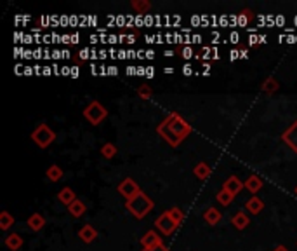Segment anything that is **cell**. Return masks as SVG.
<instances>
[{"instance_id":"1","label":"cell","mask_w":297,"mask_h":251,"mask_svg":"<svg viewBox=\"0 0 297 251\" xmlns=\"http://www.w3.org/2000/svg\"><path fill=\"white\" fill-rule=\"evenodd\" d=\"M153 206H155L153 204V201L146 196L145 192H143V190H141L137 196L132 197V199L125 201V208L129 209V213H131L132 216H136L137 220H143V218H145L146 215L153 209Z\"/></svg>"},{"instance_id":"26","label":"cell","mask_w":297,"mask_h":251,"mask_svg":"<svg viewBox=\"0 0 297 251\" xmlns=\"http://www.w3.org/2000/svg\"><path fill=\"white\" fill-rule=\"evenodd\" d=\"M101 155H103L104 159L112 161L116 155V146L113 145V143H104V145L101 146Z\"/></svg>"},{"instance_id":"20","label":"cell","mask_w":297,"mask_h":251,"mask_svg":"<svg viewBox=\"0 0 297 251\" xmlns=\"http://www.w3.org/2000/svg\"><path fill=\"white\" fill-rule=\"evenodd\" d=\"M85 211H87V206L83 204L82 201H79V199H77V201L71 202V204L68 206V213H70L73 218H80V216H83V215H85Z\"/></svg>"},{"instance_id":"22","label":"cell","mask_w":297,"mask_h":251,"mask_svg":"<svg viewBox=\"0 0 297 251\" xmlns=\"http://www.w3.org/2000/svg\"><path fill=\"white\" fill-rule=\"evenodd\" d=\"M46 176L49 181H59L63 178V167H59L58 164H52V166L47 167Z\"/></svg>"},{"instance_id":"18","label":"cell","mask_w":297,"mask_h":251,"mask_svg":"<svg viewBox=\"0 0 297 251\" xmlns=\"http://www.w3.org/2000/svg\"><path fill=\"white\" fill-rule=\"evenodd\" d=\"M278 89H280V82L275 77H268V79L261 84V91L266 92V94H275Z\"/></svg>"},{"instance_id":"29","label":"cell","mask_w":297,"mask_h":251,"mask_svg":"<svg viewBox=\"0 0 297 251\" xmlns=\"http://www.w3.org/2000/svg\"><path fill=\"white\" fill-rule=\"evenodd\" d=\"M141 251H170V250L162 243V244H158V246H153V248H143Z\"/></svg>"},{"instance_id":"14","label":"cell","mask_w":297,"mask_h":251,"mask_svg":"<svg viewBox=\"0 0 297 251\" xmlns=\"http://www.w3.org/2000/svg\"><path fill=\"white\" fill-rule=\"evenodd\" d=\"M58 199H59V202H63V204H65L66 208H68V206H70L71 202L77 201V194L73 192V188L65 187V188H61V190H59Z\"/></svg>"},{"instance_id":"17","label":"cell","mask_w":297,"mask_h":251,"mask_svg":"<svg viewBox=\"0 0 297 251\" xmlns=\"http://www.w3.org/2000/svg\"><path fill=\"white\" fill-rule=\"evenodd\" d=\"M28 227L33 230V232H40V230L46 227V218L42 216L40 213H33L32 216L28 218Z\"/></svg>"},{"instance_id":"15","label":"cell","mask_w":297,"mask_h":251,"mask_svg":"<svg viewBox=\"0 0 297 251\" xmlns=\"http://www.w3.org/2000/svg\"><path fill=\"white\" fill-rule=\"evenodd\" d=\"M231 223H233V227H235L236 230H244V229H247L248 223H250V218L247 216L245 211H238L235 216L231 218Z\"/></svg>"},{"instance_id":"12","label":"cell","mask_w":297,"mask_h":251,"mask_svg":"<svg viewBox=\"0 0 297 251\" xmlns=\"http://www.w3.org/2000/svg\"><path fill=\"white\" fill-rule=\"evenodd\" d=\"M244 185H245V188H247L248 192L252 194V196H256V194L259 192L261 188H263L264 183H263V180H261V178H259L257 175H250V176L247 178V180L244 181Z\"/></svg>"},{"instance_id":"3","label":"cell","mask_w":297,"mask_h":251,"mask_svg":"<svg viewBox=\"0 0 297 251\" xmlns=\"http://www.w3.org/2000/svg\"><path fill=\"white\" fill-rule=\"evenodd\" d=\"M32 140L38 148H47V146L52 145V142L56 140V133L50 129L46 122H42V124H38L37 127L33 129Z\"/></svg>"},{"instance_id":"8","label":"cell","mask_w":297,"mask_h":251,"mask_svg":"<svg viewBox=\"0 0 297 251\" xmlns=\"http://www.w3.org/2000/svg\"><path fill=\"white\" fill-rule=\"evenodd\" d=\"M281 140L294 154H297V121H294L287 129L281 133Z\"/></svg>"},{"instance_id":"11","label":"cell","mask_w":297,"mask_h":251,"mask_svg":"<svg viewBox=\"0 0 297 251\" xmlns=\"http://www.w3.org/2000/svg\"><path fill=\"white\" fill-rule=\"evenodd\" d=\"M162 244V237L155 232V230H148L143 237H141V246L143 248H153Z\"/></svg>"},{"instance_id":"23","label":"cell","mask_w":297,"mask_h":251,"mask_svg":"<svg viewBox=\"0 0 297 251\" xmlns=\"http://www.w3.org/2000/svg\"><path fill=\"white\" fill-rule=\"evenodd\" d=\"M131 5L137 14H145L151 9V2L149 0H132Z\"/></svg>"},{"instance_id":"30","label":"cell","mask_w":297,"mask_h":251,"mask_svg":"<svg viewBox=\"0 0 297 251\" xmlns=\"http://www.w3.org/2000/svg\"><path fill=\"white\" fill-rule=\"evenodd\" d=\"M273 251H289V248L283 246V244H278V246L275 248V250H273Z\"/></svg>"},{"instance_id":"25","label":"cell","mask_w":297,"mask_h":251,"mask_svg":"<svg viewBox=\"0 0 297 251\" xmlns=\"http://www.w3.org/2000/svg\"><path fill=\"white\" fill-rule=\"evenodd\" d=\"M14 225V216L9 211H2L0 213V229L2 230H9Z\"/></svg>"},{"instance_id":"9","label":"cell","mask_w":297,"mask_h":251,"mask_svg":"<svg viewBox=\"0 0 297 251\" xmlns=\"http://www.w3.org/2000/svg\"><path fill=\"white\" fill-rule=\"evenodd\" d=\"M223 188H224V190H228V192H231L233 196H238V194L245 188V185H244V181L240 180L238 176L233 175V176H230L226 181H224Z\"/></svg>"},{"instance_id":"31","label":"cell","mask_w":297,"mask_h":251,"mask_svg":"<svg viewBox=\"0 0 297 251\" xmlns=\"http://www.w3.org/2000/svg\"><path fill=\"white\" fill-rule=\"evenodd\" d=\"M294 194H296V196H297V185H296V187H294Z\"/></svg>"},{"instance_id":"4","label":"cell","mask_w":297,"mask_h":251,"mask_svg":"<svg viewBox=\"0 0 297 251\" xmlns=\"http://www.w3.org/2000/svg\"><path fill=\"white\" fill-rule=\"evenodd\" d=\"M106 117H108V110L96 100H92L91 103L83 108V119H85L87 122H91L92 126H99Z\"/></svg>"},{"instance_id":"13","label":"cell","mask_w":297,"mask_h":251,"mask_svg":"<svg viewBox=\"0 0 297 251\" xmlns=\"http://www.w3.org/2000/svg\"><path fill=\"white\" fill-rule=\"evenodd\" d=\"M245 209H247L250 215H259L261 211L264 209L263 199H261V197H257V196H252L250 199L245 202Z\"/></svg>"},{"instance_id":"19","label":"cell","mask_w":297,"mask_h":251,"mask_svg":"<svg viewBox=\"0 0 297 251\" xmlns=\"http://www.w3.org/2000/svg\"><path fill=\"white\" fill-rule=\"evenodd\" d=\"M5 246H7V250L11 251H17L23 248V237H21L19 234H9L7 237H5Z\"/></svg>"},{"instance_id":"7","label":"cell","mask_w":297,"mask_h":251,"mask_svg":"<svg viewBox=\"0 0 297 251\" xmlns=\"http://www.w3.org/2000/svg\"><path fill=\"white\" fill-rule=\"evenodd\" d=\"M157 133L160 134L162 138H164L165 142L169 143L170 146H174V148H178V146L182 143V140L178 138V136H176V134L172 133V129H170L169 124H167L165 121H162L160 124L157 126Z\"/></svg>"},{"instance_id":"27","label":"cell","mask_w":297,"mask_h":251,"mask_svg":"<svg viewBox=\"0 0 297 251\" xmlns=\"http://www.w3.org/2000/svg\"><path fill=\"white\" fill-rule=\"evenodd\" d=\"M167 213L170 215V218H172L174 222L178 223V225H181L182 222H184V218H186V215H184V211H182L181 208H170Z\"/></svg>"},{"instance_id":"28","label":"cell","mask_w":297,"mask_h":251,"mask_svg":"<svg viewBox=\"0 0 297 251\" xmlns=\"http://www.w3.org/2000/svg\"><path fill=\"white\" fill-rule=\"evenodd\" d=\"M137 96H139L141 100L148 101L149 98L153 96V89L149 88L148 84H143V86H139V88H137Z\"/></svg>"},{"instance_id":"10","label":"cell","mask_w":297,"mask_h":251,"mask_svg":"<svg viewBox=\"0 0 297 251\" xmlns=\"http://www.w3.org/2000/svg\"><path fill=\"white\" fill-rule=\"evenodd\" d=\"M79 237H80V241L82 243H85V244H89V243H92L96 237H98V230H96V227L94 225H83L82 229L79 230Z\"/></svg>"},{"instance_id":"2","label":"cell","mask_w":297,"mask_h":251,"mask_svg":"<svg viewBox=\"0 0 297 251\" xmlns=\"http://www.w3.org/2000/svg\"><path fill=\"white\" fill-rule=\"evenodd\" d=\"M164 121L169 124V127L172 129V133L176 134L178 138H181L182 142H184V140L191 134V131H193V127L190 126V122L186 121V119H182L178 112H170L169 115L164 119Z\"/></svg>"},{"instance_id":"6","label":"cell","mask_w":297,"mask_h":251,"mask_svg":"<svg viewBox=\"0 0 297 251\" xmlns=\"http://www.w3.org/2000/svg\"><path fill=\"white\" fill-rule=\"evenodd\" d=\"M155 227H157L164 235H170V234H174V230L178 229L179 225L170 218V215L167 213V211H164V213L155 220Z\"/></svg>"},{"instance_id":"16","label":"cell","mask_w":297,"mask_h":251,"mask_svg":"<svg viewBox=\"0 0 297 251\" xmlns=\"http://www.w3.org/2000/svg\"><path fill=\"white\" fill-rule=\"evenodd\" d=\"M193 175L197 176L198 180H207V178L212 175V169H211V166H209V164L202 161V162H198L197 166L193 167Z\"/></svg>"},{"instance_id":"21","label":"cell","mask_w":297,"mask_h":251,"mask_svg":"<svg viewBox=\"0 0 297 251\" xmlns=\"http://www.w3.org/2000/svg\"><path fill=\"white\" fill-rule=\"evenodd\" d=\"M203 220H205L209 225H217L219 220H221V213H219V209L209 208L205 213H203Z\"/></svg>"},{"instance_id":"5","label":"cell","mask_w":297,"mask_h":251,"mask_svg":"<svg viewBox=\"0 0 297 251\" xmlns=\"http://www.w3.org/2000/svg\"><path fill=\"white\" fill-rule=\"evenodd\" d=\"M116 190H118V194L124 197L125 201H129V199H132V197L137 196V194L141 192L139 185L132 180L131 176H127V178H124V180L120 181L118 187H116Z\"/></svg>"},{"instance_id":"24","label":"cell","mask_w":297,"mask_h":251,"mask_svg":"<svg viewBox=\"0 0 297 251\" xmlns=\"http://www.w3.org/2000/svg\"><path fill=\"white\" fill-rule=\"evenodd\" d=\"M233 199H235V196L231 192H228V190H219L217 196H215V201L219 202V204H223V206H230L231 202H233Z\"/></svg>"}]
</instances>
